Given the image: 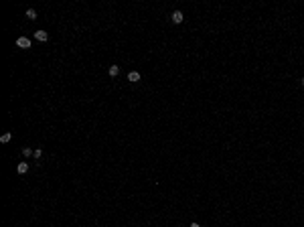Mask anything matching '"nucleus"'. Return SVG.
Segmentation results:
<instances>
[{
  "label": "nucleus",
  "instance_id": "nucleus-1",
  "mask_svg": "<svg viewBox=\"0 0 304 227\" xmlns=\"http://www.w3.org/2000/svg\"><path fill=\"white\" fill-rule=\"evenodd\" d=\"M16 45L21 47V49H31V39L29 37H18L16 39Z\"/></svg>",
  "mask_w": 304,
  "mask_h": 227
},
{
  "label": "nucleus",
  "instance_id": "nucleus-2",
  "mask_svg": "<svg viewBox=\"0 0 304 227\" xmlns=\"http://www.w3.org/2000/svg\"><path fill=\"white\" fill-rule=\"evenodd\" d=\"M182 18H185V14H182V12H180V10H174V12H172V14H170V21H172V23H174V24L182 23Z\"/></svg>",
  "mask_w": 304,
  "mask_h": 227
},
{
  "label": "nucleus",
  "instance_id": "nucleus-3",
  "mask_svg": "<svg viewBox=\"0 0 304 227\" xmlns=\"http://www.w3.org/2000/svg\"><path fill=\"white\" fill-rule=\"evenodd\" d=\"M34 39L41 41V43H45L47 39H49V33H45V31H37V33H34Z\"/></svg>",
  "mask_w": 304,
  "mask_h": 227
},
{
  "label": "nucleus",
  "instance_id": "nucleus-4",
  "mask_svg": "<svg viewBox=\"0 0 304 227\" xmlns=\"http://www.w3.org/2000/svg\"><path fill=\"white\" fill-rule=\"evenodd\" d=\"M108 73H110V77H118V73H120V67H118V65H110Z\"/></svg>",
  "mask_w": 304,
  "mask_h": 227
},
{
  "label": "nucleus",
  "instance_id": "nucleus-5",
  "mask_svg": "<svg viewBox=\"0 0 304 227\" xmlns=\"http://www.w3.org/2000/svg\"><path fill=\"white\" fill-rule=\"evenodd\" d=\"M128 81H132V83H136V81H140V73H138V71H132V73L128 75Z\"/></svg>",
  "mask_w": 304,
  "mask_h": 227
},
{
  "label": "nucleus",
  "instance_id": "nucleus-6",
  "mask_svg": "<svg viewBox=\"0 0 304 227\" xmlns=\"http://www.w3.org/2000/svg\"><path fill=\"white\" fill-rule=\"evenodd\" d=\"M10 140H12V132H6V134L0 136V142H2V144H6V142H10Z\"/></svg>",
  "mask_w": 304,
  "mask_h": 227
},
{
  "label": "nucleus",
  "instance_id": "nucleus-7",
  "mask_svg": "<svg viewBox=\"0 0 304 227\" xmlns=\"http://www.w3.org/2000/svg\"><path fill=\"white\" fill-rule=\"evenodd\" d=\"M16 170H18L21 174H24V172H29V164H26V162H21V164L16 166Z\"/></svg>",
  "mask_w": 304,
  "mask_h": 227
},
{
  "label": "nucleus",
  "instance_id": "nucleus-8",
  "mask_svg": "<svg viewBox=\"0 0 304 227\" xmlns=\"http://www.w3.org/2000/svg\"><path fill=\"white\" fill-rule=\"evenodd\" d=\"M26 16H29V21H34L37 18V10L34 8H26Z\"/></svg>",
  "mask_w": 304,
  "mask_h": 227
},
{
  "label": "nucleus",
  "instance_id": "nucleus-9",
  "mask_svg": "<svg viewBox=\"0 0 304 227\" xmlns=\"http://www.w3.org/2000/svg\"><path fill=\"white\" fill-rule=\"evenodd\" d=\"M23 154L29 158V156H33V154H34V150H31V148H23Z\"/></svg>",
  "mask_w": 304,
  "mask_h": 227
},
{
  "label": "nucleus",
  "instance_id": "nucleus-10",
  "mask_svg": "<svg viewBox=\"0 0 304 227\" xmlns=\"http://www.w3.org/2000/svg\"><path fill=\"white\" fill-rule=\"evenodd\" d=\"M33 156H34V158H41V156H43V150H34Z\"/></svg>",
  "mask_w": 304,
  "mask_h": 227
},
{
  "label": "nucleus",
  "instance_id": "nucleus-11",
  "mask_svg": "<svg viewBox=\"0 0 304 227\" xmlns=\"http://www.w3.org/2000/svg\"><path fill=\"white\" fill-rule=\"evenodd\" d=\"M191 227H201V225H199V223H191Z\"/></svg>",
  "mask_w": 304,
  "mask_h": 227
},
{
  "label": "nucleus",
  "instance_id": "nucleus-12",
  "mask_svg": "<svg viewBox=\"0 0 304 227\" xmlns=\"http://www.w3.org/2000/svg\"><path fill=\"white\" fill-rule=\"evenodd\" d=\"M302 85H304V77H302Z\"/></svg>",
  "mask_w": 304,
  "mask_h": 227
}]
</instances>
